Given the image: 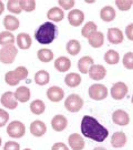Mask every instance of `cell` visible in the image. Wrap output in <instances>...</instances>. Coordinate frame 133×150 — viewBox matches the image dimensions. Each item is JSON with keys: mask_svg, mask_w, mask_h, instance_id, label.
Instances as JSON below:
<instances>
[{"mask_svg": "<svg viewBox=\"0 0 133 150\" xmlns=\"http://www.w3.org/2000/svg\"><path fill=\"white\" fill-rule=\"evenodd\" d=\"M37 57L41 62L44 63H48L53 59L54 55L53 52L46 48H42L40 49L37 53Z\"/></svg>", "mask_w": 133, "mask_h": 150, "instance_id": "obj_27", "label": "cell"}, {"mask_svg": "<svg viewBox=\"0 0 133 150\" xmlns=\"http://www.w3.org/2000/svg\"><path fill=\"white\" fill-rule=\"evenodd\" d=\"M81 80V77L78 74L71 73L66 76L65 83L70 88H76L79 85Z\"/></svg>", "mask_w": 133, "mask_h": 150, "instance_id": "obj_26", "label": "cell"}, {"mask_svg": "<svg viewBox=\"0 0 133 150\" xmlns=\"http://www.w3.org/2000/svg\"><path fill=\"white\" fill-rule=\"evenodd\" d=\"M52 150H69L66 145L63 142H56L53 145Z\"/></svg>", "mask_w": 133, "mask_h": 150, "instance_id": "obj_43", "label": "cell"}, {"mask_svg": "<svg viewBox=\"0 0 133 150\" xmlns=\"http://www.w3.org/2000/svg\"><path fill=\"white\" fill-rule=\"evenodd\" d=\"M12 74L14 79L19 82L21 80L27 78L28 75V71L24 67H18L14 71H12Z\"/></svg>", "mask_w": 133, "mask_h": 150, "instance_id": "obj_33", "label": "cell"}, {"mask_svg": "<svg viewBox=\"0 0 133 150\" xmlns=\"http://www.w3.org/2000/svg\"><path fill=\"white\" fill-rule=\"evenodd\" d=\"M81 132L86 137L97 142H103L108 136L106 128L93 117L85 115L81 123Z\"/></svg>", "mask_w": 133, "mask_h": 150, "instance_id": "obj_1", "label": "cell"}, {"mask_svg": "<svg viewBox=\"0 0 133 150\" xmlns=\"http://www.w3.org/2000/svg\"><path fill=\"white\" fill-rule=\"evenodd\" d=\"M128 92L127 85L123 82L119 81L113 85L111 88V96L114 99L120 100L124 98Z\"/></svg>", "mask_w": 133, "mask_h": 150, "instance_id": "obj_7", "label": "cell"}, {"mask_svg": "<svg viewBox=\"0 0 133 150\" xmlns=\"http://www.w3.org/2000/svg\"><path fill=\"white\" fill-rule=\"evenodd\" d=\"M31 150L30 149H25V150Z\"/></svg>", "mask_w": 133, "mask_h": 150, "instance_id": "obj_48", "label": "cell"}, {"mask_svg": "<svg viewBox=\"0 0 133 150\" xmlns=\"http://www.w3.org/2000/svg\"><path fill=\"white\" fill-rule=\"evenodd\" d=\"M1 145H2V139H1V137H0V147L1 146Z\"/></svg>", "mask_w": 133, "mask_h": 150, "instance_id": "obj_47", "label": "cell"}, {"mask_svg": "<svg viewBox=\"0 0 133 150\" xmlns=\"http://www.w3.org/2000/svg\"><path fill=\"white\" fill-rule=\"evenodd\" d=\"M89 44L94 48L101 47L104 43V35L101 32H94L90 34L88 37Z\"/></svg>", "mask_w": 133, "mask_h": 150, "instance_id": "obj_19", "label": "cell"}, {"mask_svg": "<svg viewBox=\"0 0 133 150\" xmlns=\"http://www.w3.org/2000/svg\"><path fill=\"white\" fill-rule=\"evenodd\" d=\"M4 25L7 30L14 31L19 27V21L13 16L7 15L4 19Z\"/></svg>", "mask_w": 133, "mask_h": 150, "instance_id": "obj_23", "label": "cell"}, {"mask_svg": "<svg viewBox=\"0 0 133 150\" xmlns=\"http://www.w3.org/2000/svg\"><path fill=\"white\" fill-rule=\"evenodd\" d=\"M71 62L68 58L61 56L57 58L54 61V67L60 72H66L71 68Z\"/></svg>", "mask_w": 133, "mask_h": 150, "instance_id": "obj_20", "label": "cell"}, {"mask_svg": "<svg viewBox=\"0 0 133 150\" xmlns=\"http://www.w3.org/2000/svg\"><path fill=\"white\" fill-rule=\"evenodd\" d=\"M5 10V5L4 3L0 1V15L2 14Z\"/></svg>", "mask_w": 133, "mask_h": 150, "instance_id": "obj_45", "label": "cell"}, {"mask_svg": "<svg viewBox=\"0 0 133 150\" xmlns=\"http://www.w3.org/2000/svg\"><path fill=\"white\" fill-rule=\"evenodd\" d=\"M116 16L115 9L112 6H105L100 11V17L105 22H109L115 19Z\"/></svg>", "mask_w": 133, "mask_h": 150, "instance_id": "obj_24", "label": "cell"}, {"mask_svg": "<svg viewBox=\"0 0 133 150\" xmlns=\"http://www.w3.org/2000/svg\"><path fill=\"white\" fill-rule=\"evenodd\" d=\"M127 138L125 134L122 132H115L111 137V145L113 147L120 148L125 145Z\"/></svg>", "mask_w": 133, "mask_h": 150, "instance_id": "obj_16", "label": "cell"}, {"mask_svg": "<svg viewBox=\"0 0 133 150\" xmlns=\"http://www.w3.org/2000/svg\"><path fill=\"white\" fill-rule=\"evenodd\" d=\"M84 14L79 9H73L68 14L69 22L74 27H78L81 25L84 21Z\"/></svg>", "mask_w": 133, "mask_h": 150, "instance_id": "obj_9", "label": "cell"}, {"mask_svg": "<svg viewBox=\"0 0 133 150\" xmlns=\"http://www.w3.org/2000/svg\"><path fill=\"white\" fill-rule=\"evenodd\" d=\"M18 52V49L14 45L5 46L0 50V61L4 64H11Z\"/></svg>", "mask_w": 133, "mask_h": 150, "instance_id": "obj_3", "label": "cell"}, {"mask_svg": "<svg viewBox=\"0 0 133 150\" xmlns=\"http://www.w3.org/2000/svg\"><path fill=\"white\" fill-rule=\"evenodd\" d=\"M9 119L8 113L4 110L0 108V128L5 127Z\"/></svg>", "mask_w": 133, "mask_h": 150, "instance_id": "obj_39", "label": "cell"}, {"mask_svg": "<svg viewBox=\"0 0 133 150\" xmlns=\"http://www.w3.org/2000/svg\"><path fill=\"white\" fill-rule=\"evenodd\" d=\"M89 95L91 98L100 101L106 98L108 95V90L102 84H93L89 88Z\"/></svg>", "mask_w": 133, "mask_h": 150, "instance_id": "obj_6", "label": "cell"}, {"mask_svg": "<svg viewBox=\"0 0 133 150\" xmlns=\"http://www.w3.org/2000/svg\"><path fill=\"white\" fill-rule=\"evenodd\" d=\"M30 109L33 113L35 115H40L44 112L45 105L44 102L40 100H35L30 104Z\"/></svg>", "mask_w": 133, "mask_h": 150, "instance_id": "obj_30", "label": "cell"}, {"mask_svg": "<svg viewBox=\"0 0 133 150\" xmlns=\"http://www.w3.org/2000/svg\"><path fill=\"white\" fill-rule=\"evenodd\" d=\"M98 27L96 24L93 22L90 21L85 24L84 27L81 29V35L84 38H88V36L97 30Z\"/></svg>", "mask_w": 133, "mask_h": 150, "instance_id": "obj_34", "label": "cell"}, {"mask_svg": "<svg viewBox=\"0 0 133 150\" xmlns=\"http://www.w3.org/2000/svg\"><path fill=\"white\" fill-rule=\"evenodd\" d=\"M4 150H20V145L16 141H7L5 143Z\"/></svg>", "mask_w": 133, "mask_h": 150, "instance_id": "obj_41", "label": "cell"}, {"mask_svg": "<svg viewBox=\"0 0 133 150\" xmlns=\"http://www.w3.org/2000/svg\"><path fill=\"white\" fill-rule=\"evenodd\" d=\"M51 125L53 129L57 132H62L67 126V119L62 115H56L52 119Z\"/></svg>", "mask_w": 133, "mask_h": 150, "instance_id": "obj_17", "label": "cell"}, {"mask_svg": "<svg viewBox=\"0 0 133 150\" xmlns=\"http://www.w3.org/2000/svg\"><path fill=\"white\" fill-rule=\"evenodd\" d=\"M105 61L108 64H116L120 61V55L115 50H108L105 54Z\"/></svg>", "mask_w": 133, "mask_h": 150, "instance_id": "obj_31", "label": "cell"}, {"mask_svg": "<svg viewBox=\"0 0 133 150\" xmlns=\"http://www.w3.org/2000/svg\"><path fill=\"white\" fill-rule=\"evenodd\" d=\"M133 53L131 52L127 53L124 55L123 58V63L125 68L130 69H133Z\"/></svg>", "mask_w": 133, "mask_h": 150, "instance_id": "obj_37", "label": "cell"}, {"mask_svg": "<svg viewBox=\"0 0 133 150\" xmlns=\"http://www.w3.org/2000/svg\"><path fill=\"white\" fill-rule=\"evenodd\" d=\"M14 95L16 100L22 103H25L30 100L31 93L29 88L25 86H20L17 88Z\"/></svg>", "mask_w": 133, "mask_h": 150, "instance_id": "obj_18", "label": "cell"}, {"mask_svg": "<svg viewBox=\"0 0 133 150\" xmlns=\"http://www.w3.org/2000/svg\"><path fill=\"white\" fill-rule=\"evenodd\" d=\"M58 4L60 5L63 9L69 10L74 7L75 5L74 1H58Z\"/></svg>", "mask_w": 133, "mask_h": 150, "instance_id": "obj_42", "label": "cell"}, {"mask_svg": "<svg viewBox=\"0 0 133 150\" xmlns=\"http://www.w3.org/2000/svg\"><path fill=\"white\" fill-rule=\"evenodd\" d=\"M47 96L49 100L54 102L61 101L64 97V92L62 88L58 86H52L47 89Z\"/></svg>", "mask_w": 133, "mask_h": 150, "instance_id": "obj_13", "label": "cell"}, {"mask_svg": "<svg viewBox=\"0 0 133 150\" xmlns=\"http://www.w3.org/2000/svg\"><path fill=\"white\" fill-rule=\"evenodd\" d=\"M107 38L108 41L113 44H121L124 40V35L118 28H112L108 29Z\"/></svg>", "mask_w": 133, "mask_h": 150, "instance_id": "obj_10", "label": "cell"}, {"mask_svg": "<svg viewBox=\"0 0 133 150\" xmlns=\"http://www.w3.org/2000/svg\"><path fill=\"white\" fill-rule=\"evenodd\" d=\"M84 102L81 97L76 94H71L66 98L64 105L66 110L71 112H78L81 109Z\"/></svg>", "mask_w": 133, "mask_h": 150, "instance_id": "obj_5", "label": "cell"}, {"mask_svg": "<svg viewBox=\"0 0 133 150\" xmlns=\"http://www.w3.org/2000/svg\"><path fill=\"white\" fill-rule=\"evenodd\" d=\"M7 132L12 138L19 139L22 137L25 132V127L22 122L14 120L9 124L7 128Z\"/></svg>", "mask_w": 133, "mask_h": 150, "instance_id": "obj_4", "label": "cell"}, {"mask_svg": "<svg viewBox=\"0 0 133 150\" xmlns=\"http://www.w3.org/2000/svg\"><path fill=\"white\" fill-rule=\"evenodd\" d=\"M7 6V9L11 13L19 14L22 12V9L19 4V1H8Z\"/></svg>", "mask_w": 133, "mask_h": 150, "instance_id": "obj_36", "label": "cell"}, {"mask_svg": "<svg viewBox=\"0 0 133 150\" xmlns=\"http://www.w3.org/2000/svg\"><path fill=\"white\" fill-rule=\"evenodd\" d=\"M14 40V36L10 32L3 31L0 33V45L2 46L13 44Z\"/></svg>", "mask_w": 133, "mask_h": 150, "instance_id": "obj_32", "label": "cell"}, {"mask_svg": "<svg viewBox=\"0 0 133 150\" xmlns=\"http://www.w3.org/2000/svg\"><path fill=\"white\" fill-rule=\"evenodd\" d=\"M133 23L130 24L126 28V34L127 36V38L130 41H133Z\"/></svg>", "mask_w": 133, "mask_h": 150, "instance_id": "obj_44", "label": "cell"}, {"mask_svg": "<svg viewBox=\"0 0 133 150\" xmlns=\"http://www.w3.org/2000/svg\"><path fill=\"white\" fill-rule=\"evenodd\" d=\"M93 150H106L105 149L103 148V147H96Z\"/></svg>", "mask_w": 133, "mask_h": 150, "instance_id": "obj_46", "label": "cell"}, {"mask_svg": "<svg viewBox=\"0 0 133 150\" xmlns=\"http://www.w3.org/2000/svg\"><path fill=\"white\" fill-rule=\"evenodd\" d=\"M113 122L120 126H125L129 123V117L126 112L122 110H118L114 112L112 115Z\"/></svg>", "mask_w": 133, "mask_h": 150, "instance_id": "obj_14", "label": "cell"}, {"mask_svg": "<svg viewBox=\"0 0 133 150\" xmlns=\"http://www.w3.org/2000/svg\"><path fill=\"white\" fill-rule=\"evenodd\" d=\"M88 72L90 77L96 81L103 79L106 75V69L101 65H93L90 67Z\"/></svg>", "mask_w": 133, "mask_h": 150, "instance_id": "obj_12", "label": "cell"}, {"mask_svg": "<svg viewBox=\"0 0 133 150\" xmlns=\"http://www.w3.org/2000/svg\"><path fill=\"white\" fill-rule=\"evenodd\" d=\"M94 61L90 56H84L81 58L78 63V69L83 74H86L89 71L90 67L93 65Z\"/></svg>", "mask_w": 133, "mask_h": 150, "instance_id": "obj_22", "label": "cell"}, {"mask_svg": "<svg viewBox=\"0 0 133 150\" xmlns=\"http://www.w3.org/2000/svg\"><path fill=\"white\" fill-rule=\"evenodd\" d=\"M115 5L122 11H128L133 5V1H116Z\"/></svg>", "mask_w": 133, "mask_h": 150, "instance_id": "obj_38", "label": "cell"}, {"mask_svg": "<svg viewBox=\"0 0 133 150\" xmlns=\"http://www.w3.org/2000/svg\"><path fill=\"white\" fill-rule=\"evenodd\" d=\"M30 132L34 137H42L46 132L45 124L40 120L34 121L30 125Z\"/></svg>", "mask_w": 133, "mask_h": 150, "instance_id": "obj_15", "label": "cell"}, {"mask_svg": "<svg viewBox=\"0 0 133 150\" xmlns=\"http://www.w3.org/2000/svg\"><path fill=\"white\" fill-rule=\"evenodd\" d=\"M1 102L3 106L9 110H14L18 106V102L12 91L4 93L1 97Z\"/></svg>", "mask_w": 133, "mask_h": 150, "instance_id": "obj_8", "label": "cell"}, {"mask_svg": "<svg viewBox=\"0 0 133 150\" xmlns=\"http://www.w3.org/2000/svg\"><path fill=\"white\" fill-rule=\"evenodd\" d=\"M68 144L72 150H82L85 147L84 139L78 133L72 134L69 137Z\"/></svg>", "mask_w": 133, "mask_h": 150, "instance_id": "obj_11", "label": "cell"}, {"mask_svg": "<svg viewBox=\"0 0 133 150\" xmlns=\"http://www.w3.org/2000/svg\"><path fill=\"white\" fill-rule=\"evenodd\" d=\"M35 81L36 84L43 86L47 84L50 80L49 73L45 70L38 71L35 75Z\"/></svg>", "mask_w": 133, "mask_h": 150, "instance_id": "obj_28", "label": "cell"}, {"mask_svg": "<svg viewBox=\"0 0 133 150\" xmlns=\"http://www.w3.org/2000/svg\"><path fill=\"white\" fill-rule=\"evenodd\" d=\"M47 18L56 22L63 20L64 17V13L62 9L57 7H54L49 10L47 14Z\"/></svg>", "mask_w": 133, "mask_h": 150, "instance_id": "obj_25", "label": "cell"}, {"mask_svg": "<svg viewBox=\"0 0 133 150\" xmlns=\"http://www.w3.org/2000/svg\"><path fill=\"white\" fill-rule=\"evenodd\" d=\"M19 4L21 8L27 12L33 11L35 8V1H19Z\"/></svg>", "mask_w": 133, "mask_h": 150, "instance_id": "obj_35", "label": "cell"}, {"mask_svg": "<svg viewBox=\"0 0 133 150\" xmlns=\"http://www.w3.org/2000/svg\"><path fill=\"white\" fill-rule=\"evenodd\" d=\"M5 81L7 84H8L10 86H16L19 83V81L14 79L12 74V71H9L6 74Z\"/></svg>", "mask_w": 133, "mask_h": 150, "instance_id": "obj_40", "label": "cell"}, {"mask_svg": "<svg viewBox=\"0 0 133 150\" xmlns=\"http://www.w3.org/2000/svg\"><path fill=\"white\" fill-rule=\"evenodd\" d=\"M57 29L52 23L46 22L41 25L35 33V38L40 44H51L56 38Z\"/></svg>", "mask_w": 133, "mask_h": 150, "instance_id": "obj_2", "label": "cell"}, {"mask_svg": "<svg viewBox=\"0 0 133 150\" xmlns=\"http://www.w3.org/2000/svg\"><path fill=\"white\" fill-rule=\"evenodd\" d=\"M17 43L22 50L29 49L32 44L31 37L27 33H20L17 37Z\"/></svg>", "mask_w": 133, "mask_h": 150, "instance_id": "obj_21", "label": "cell"}, {"mask_svg": "<svg viewBox=\"0 0 133 150\" xmlns=\"http://www.w3.org/2000/svg\"><path fill=\"white\" fill-rule=\"evenodd\" d=\"M66 49L69 54L71 56L77 55L79 53L81 49L80 43L78 40L74 39L69 40L66 44Z\"/></svg>", "mask_w": 133, "mask_h": 150, "instance_id": "obj_29", "label": "cell"}]
</instances>
